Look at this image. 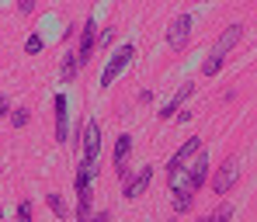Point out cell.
Here are the masks:
<instances>
[{
    "mask_svg": "<svg viewBox=\"0 0 257 222\" xmlns=\"http://www.w3.org/2000/svg\"><path fill=\"white\" fill-rule=\"evenodd\" d=\"M77 222H87L90 215H94V191L90 187H84V191H77Z\"/></svg>",
    "mask_w": 257,
    "mask_h": 222,
    "instance_id": "obj_13",
    "label": "cell"
},
{
    "mask_svg": "<svg viewBox=\"0 0 257 222\" xmlns=\"http://www.w3.org/2000/svg\"><path fill=\"white\" fill-rule=\"evenodd\" d=\"M132 56H136V49H132L128 42L118 45V49L111 52V59H108V63H104V70H101V87H111V84L125 73L128 63H132Z\"/></svg>",
    "mask_w": 257,
    "mask_h": 222,
    "instance_id": "obj_1",
    "label": "cell"
},
{
    "mask_svg": "<svg viewBox=\"0 0 257 222\" xmlns=\"http://www.w3.org/2000/svg\"><path fill=\"white\" fill-rule=\"evenodd\" d=\"M18 11H21V14H32V11H35V0H18Z\"/></svg>",
    "mask_w": 257,
    "mask_h": 222,
    "instance_id": "obj_24",
    "label": "cell"
},
{
    "mask_svg": "<svg viewBox=\"0 0 257 222\" xmlns=\"http://www.w3.org/2000/svg\"><path fill=\"white\" fill-rule=\"evenodd\" d=\"M219 70H222V56H215V52H212V56L202 63V73H205V77H215Z\"/></svg>",
    "mask_w": 257,
    "mask_h": 222,
    "instance_id": "obj_19",
    "label": "cell"
},
{
    "mask_svg": "<svg viewBox=\"0 0 257 222\" xmlns=\"http://www.w3.org/2000/svg\"><path fill=\"white\" fill-rule=\"evenodd\" d=\"M229 219H233V205H229V201H222L219 208H212L209 215H202L198 222H229Z\"/></svg>",
    "mask_w": 257,
    "mask_h": 222,
    "instance_id": "obj_16",
    "label": "cell"
},
{
    "mask_svg": "<svg viewBox=\"0 0 257 222\" xmlns=\"http://www.w3.org/2000/svg\"><path fill=\"white\" fill-rule=\"evenodd\" d=\"M111 39H115V28H104L101 39H97V45H111Z\"/></svg>",
    "mask_w": 257,
    "mask_h": 222,
    "instance_id": "obj_23",
    "label": "cell"
},
{
    "mask_svg": "<svg viewBox=\"0 0 257 222\" xmlns=\"http://www.w3.org/2000/svg\"><path fill=\"white\" fill-rule=\"evenodd\" d=\"M150 180H153V167H143V170L125 184V198H139V194L150 187Z\"/></svg>",
    "mask_w": 257,
    "mask_h": 222,
    "instance_id": "obj_11",
    "label": "cell"
},
{
    "mask_svg": "<svg viewBox=\"0 0 257 222\" xmlns=\"http://www.w3.org/2000/svg\"><path fill=\"white\" fill-rule=\"evenodd\" d=\"M80 160L97 167L101 160V125L97 122H84V135H80Z\"/></svg>",
    "mask_w": 257,
    "mask_h": 222,
    "instance_id": "obj_2",
    "label": "cell"
},
{
    "mask_svg": "<svg viewBox=\"0 0 257 222\" xmlns=\"http://www.w3.org/2000/svg\"><path fill=\"white\" fill-rule=\"evenodd\" d=\"M45 201H49V212H52L56 219H66V201H63V194H49Z\"/></svg>",
    "mask_w": 257,
    "mask_h": 222,
    "instance_id": "obj_18",
    "label": "cell"
},
{
    "mask_svg": "<svg viewBox=\"0 0 257 222\" xmlns=\"http://www.w3.org/2000/svg\"><path fill=\"white\" fill-rule=\"evenodd\" d=\"M191 205H195V191L191 187H174V212L184 215V212H191Z\"/></svg>",
    "mask_w": 257,
    "mask_h": 222,
    "instance_id": "obj_14",
    "label": "cell"
},
{
    "mask_svg": "<svg viewBox=\"0 0 257 222\" xmlns=\"http://www.w3.org/2000/svg\"><path fill=\"white\" fill-rule=\"evenodd\" d=\"M191 94H195V84H181V90H177L171 101H167V104L160 108V118H164V122H167V118H174V115H177V108H181V104H184V101H188Z\"/></svg>",
    "mask_w": 257,
    "mask_h": 222,
    "instance_id": "obj_10",
    "label": "cell"
},
{
    "mask_svg": "<svg viewBox=\"0 0 257 222\" xmlns=\"http://www.w3.org/2000/svg\"><path fill=\"white\" fill-rule=\"evenodd\" d=\"M240 180V160L236 156H229L219 170H215V177H212V191L215 194H229L233 191V184Z\"/></svg>",
    "mask_w": 257,
    "mask_h": 222,
    "instance_id": "obj_4",
    "label": "cell"
},
{
    "mask_svg": "<svg viewBox=\"0 0 257 222\" xmlns=\"http://www.w3.org/2000/svg\"><path fill=\"white\" fill-rule=\"evenodd\" d=\"M11 118H14V129H25V125L32 122V111H28V108H18Z\"/></svg>",
    "mask_w": 257,
    "mask_h": 222,
    "instance_id": "obj_21",
    "label": "cell"
},
{
    "mask_svg": "<svg viewBox=\"0 0 257 222\" xmlns=\"http://www.w3.org/2000/svg\"><path fill=\"white\" fill-rule=\"evenodd\" d=\"M0 222H4V215H0Z\"/></svg>",
    "mask_w": 257,
    "mask_h": 222,
    "instance_id": "obj_27",
    "label": "cell"
},
{
    "mask_svg": "<svg viewBox=\"0 0 257 222\" xmlns=\"http://www.w3.org/2000/svg\"><path fill=\"white\" fill-rule=\"evenodd\" d=\"M7 111H11V101H7V97H4V94H0V118H4V115H7Z\"/></svg>",
    "mask_w": 257,
    "mask_h": 222,
    "instance_id": "obj_26",
    "label": "cell"
},
{
    "mask_svg": "<svg viewBox=\"0 0 257 222\" xmlns=\"http://www.w3.org/2000/svg\"><path fill=\"white\" fill-rule=\"evenodd\" d=\"M52 104H56V139L70 142V104H66V94H56Z\"/></svg>",
    "mask_w": 257,
    "mask_h": 222,
    "instance_id": "obj_7",
    "label": "cell"
},
{
    "mask_svg": "<svg viewBox=\"0 0 257 222\" xmlns=\"http://www.w3.org/2000/svg\"><path fill=\"white\" fill-rule=\"evenodd\" d=\"M209 180V153H198V160H195V167L188 170V184L184 187H191V191H198L202 184Z\"/></svg>",
    "mask_w": 257,
    "mask_h": 222,
    "instance_id": "obj_9",
    "label": "cell"
},
{
    "mask_svg": "<svg viewBox=\"0 0 257 222\" xmlns=\"http://www.w3.org/2000/svg\"><path fill=\"white\" fill-rule=\"evenodd\" d=\"M198 153H202V139H198V135L184 139V146H181V149L174 153V156H171V163H167V180H171V187L177 184V174L184 170V163H188L191 156H198Z\"/></svg>",
    "mask_w": 257,
    "mask_h": 222,
    "instance_id": "obj_3",
    "label": "cell"
},
{
    "mask_svg": "<svg viewBox=\"0 0 257 222\" xmlns=\"http://www.w3.org/2000/svg\"><path fill=\"white\" fill-rule=\"evenodd\" d=\"M77 70H80V63H77V52H66V59H63V70H59V73H63V80L70 84V80L77 77Z\"/></svg>",
    "mask_w": 257,
    "mask_h": 222,
    "instance_id": "obj_17",
    "label": "cell"
},
{
    "mask_svg": "<svg viewBox=\"0 0 257 222\" xmlns=\"http://www.w3.org/2000/svg\"><path fill=\"white\" fill-rule=\"evenodd\" d=\"M94 177H97V167H90V163H84V160H80V167H77V177H73L77 191L90 187V180H94Z\"/></svg>",
    "mask_w": 257,
    "mask_h": 222,
    "instance_id": "obj_15",
    "label": "cell"
},
{
    "mask_svg": "<svg viewBox=\"0 0 257 222\" xmlns=\"http://www.w3.org/2000/svg\"><path fill=\"white\" fill-rule=\"evenodd\" d=\"M240 39H243V25H229V28L222 32V39L215 42V56H226V52L240 42Z\"/></svg>",
    "mask_w": 257,
    "mask_h": 222,
    "instance_id": "obj_12",
    "label": "cell"
},
{
    "mask_svg": "<svg viewBox=\"0 0 257 222\" xmlns=\"http://www.w3.org/2000/svg\"><path fill=\"white\" fill-rule=\"evenodd\" d=\"M188 32H191V18L188 14H181V18H174L171 21V32H167V42H171V49H184L188 45Z\"/></svg>",
    "mask_w": 257,
    "mask_h": 222,
    "instance_id": "obj_8",
    "label": "cell"
},
{
    "mask_svg": "<svg viewBox=\"0 0 257 222\" xmlns=\"http://www.w3.org/2000/svg\"><path fill=\"white\" fill-rule=\"evenodd\" d=\"M42 35H35V32H32V35H28V42H25V52H28V56H39V52H42Z\"/></svg>",
    "mask_w": 257,
    "mask_h": 222,
    "instance_id": "obj_20",
    "label": "cell"
},
{
    "mask_svg": "<svg viewBox=\"0 0 257 222\" xmlns=\"http://www.w3.org/2000/svg\"><path fill=\"white\" fill-rule=\"evenodd\" d=\"M87 222H111V212H108V208H101L97 215H90V219H87Z\"/></svg>",
    "mask_w": 257,
    "mask_h": 222,
    "instance_id": "obj_25",
    "label": "cell"
},
{
    "mask_svg": "<svg viewBox=\"0 0 257 222\" xmlns=\"http://www.w3.org/2000/svg\"><path fill=\"white\" fill-rule=\"evenodd\" d=\"M14 215H18V222H32V201H28V198L18 201V212H14Z\"/></svg>",
    "mask_w": 257,
    "mask_h": 222,
    "instance_id": "obj_22",
    "label": "cell"
},
{
    "mask_svg": "<svg viewBox=\"0 0 257 222\" xmlns=\"http://www.w3.org/2000/svg\"><path fill=\"white\" fill-rule=\"evenodd\" d=\"M128 156H132V135L122 132V135H118V142H115V170H118V180H122V187H125L128 180H132V170H128Z\"/></svg>",
    "mask_w": 257,
    "mask_h": 222,
    "instance_id": "obj_5",
    "label": "cell"
},
{
    "mask_svg": "<svg viewBox=\"0 0 257 222\" xmlns=\"http://www.w3.org/2000/svg\"><path fill=\"white\" fill-rule=\"evenodd\" d=\"M94 49H97V21H94V18H87V21H84V32H80V45H77V63H80V66L94 56Z\"/></svg>",
    "mask_w": 257,
    "mask_h": 222,
    "instance_id": "obj_6",
    "label": "cell"
}]
</instances>
